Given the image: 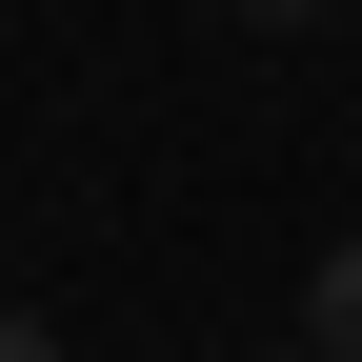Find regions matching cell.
<instances>
[{"mask_svg": "<svg viewBox=\"0 0 362 362\" xmlns=\"http://www.w3.org/2000/svg\"><path fill=\"white\" fill-rule=\"evenodd\" d=\"M302 322H322V362H362V242H322V302Z\"/></svg>", "mask_w": 362, "mask_h": 362, "instance_id": "6da1fadb", "label": "cell"}, {"mask_svg": "<svg viewBox=\"0 0 362 362\" xmlns=\"http://www.w3.org/2000/svg\"><path fill=\"white\" fill-rule=\"evenodd\" d=\"M0 362H61V322H21V302H0Z\"/></svg>", "mask_w": 362, "mask_h": 362, "instance_id": "7a4b0ae2", "label": "cell"}, {"mask_svg": "<svg viewBox=\"0 0 362 362\" xmlns=\"http://www.w3.org/2000/svg\"><path fill=\"white\" fill-rule=\"evenodd\" d=\"M242 21H322V0H242Z\"/></svg>", "mask_w": 362, "mask_h": 362, "instance_id": "3957f363", "label": "cell"}, {"mask_svg": "<svg viewBox=\"0 0 362 362\" xmlns=\"http://www.w3.org/2000/svg\"><path fill=\"white\" fill-rule=\"evenodd\" d=\"M302 362H322V342H302Z\"/></svg>", "mask_w": 362, "mask_h": 362, "instance_id": "277c9868", "label": "cell"}]
</instances>
